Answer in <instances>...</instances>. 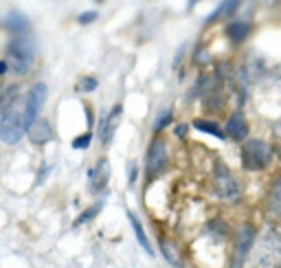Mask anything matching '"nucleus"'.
<instances>
[{"label":"nucleus","mask_w":281,"mask_h":268,"mask_svg":"<svg viewBox=\"0 0 281 268\" xmlns=\"http://www.w3.org/2000/svg\"><path fill=\"white\" fill-rule=\"evenodd\" d=\"M279 134H281V132H279Z\"/></svg>","instance_id":"nucleus-32"},{"label":"nucleus","mask_w":281,"mask_h":268,"mask_svg":"<svg viewBox=\"0 0 281 268\" xmlns=\"http://www.w3.org/2000/svg\"><path fill=\"white\" fill-rule=\"evenodd\" d=\"M257 268H277L281 264V240L277 233H266L255 248Z\"/></svg>","instance_id":"nucleus-6"},{"label":"nucleus","mask_w":281,"mask_h":268,"mask_svg":"<svg viewBox=\"0 0 281 268\" xmlns=\"http://www.w3.org/2000/svg\"><path fill=\"white\" fill-rule=\"evenodd\" d=\"M121 112H123V108H121V106H114V108L110 110L108 119L101 124L99 136H101V143L103 145H110V141H112L114 132H117V128H119V121H121Z\"/></svg>","instance_id":"nucleus-11"},{"label":"nucleus","mask_w":281,"mask_h":268,"mask_svg":"<svg viewBox=\"0 0 281 268\" xmlns=\"http://www.w3.org/2000/svg\"><path fill=\"white\" fill-rule=\"evenodd\" d=\"M97 11H84V14H79V24H90V22H95L97 20Z\"/></svg>","instance_id":"nucleus-24"},{"label":"nucleus","mask_w":281,"mask_h":268,"mask_svg":"<svg viewBox=\"0 0 281 268\" xmlns=\"http://www.w3.org/2000/svg\"><path fill=\"white\" fill-rule=\"evenodd\" d=\"M46 84H35L24 97V126L29 130V126L33 124L35 119H40V110L44 108V102H46Z\"/></svg>","instance_id":"nucleus-7"},{"label":"nucleus","mask_w":281,"mask_h":268,"mask_svg":"<svg viewBox=\"0 0 281 268\" xmlns=\"http://www.w3.org/2000/svg\"><path fill=\"white\" fill-rule=\"evenodd\" d=\"M97 86H99V80H97V77H84V80L77 82L75 88H77L79 92H92Z\"/></svg>","instance_id":"nucleus-20"},{"label":"nucleus","mask_w":281,"mask_h":268,"mask_svg":"<svg viewBox=\"0 0 281 268\" xmlns=\"http://www.w3.org/2000/svg\"><path fill=\"white\" fill-rule=\"evenodd\" d=\"M97 2H101V0H97Z\"/></svg>","instance_id":"nucleus-31"},{"label":"nucleus","mask_w":281,"mask_h":268,"mask_svg":"<svg viewBox=\"0 0 281 268\" xmlns=\"http://www.w3.org/2000/svg\"><path fill=\"white\" fill-rule=\"evenodd\" d=\"M24 97L11 99L9 106L4 108L2 119H0V141L7 145H15L24 136Z\"/></svg>","instance_id":"nucleus-2"},{"label":"nucleus","mask_w":281,"mask_h":268,"mask_svg":"<svg viewBox=\"0 0 281 268\" xmlns=\"http://www.w3.org/2000/svg\"><path fill=\"white\" fill-rule=\"evenodd\" d=\"M196 2H200V0H189V9H191V7H196Z\"/></svg>","instance_id":"nucleus-30"},{"label":"nucleus","mask_w":281,"mask_h":268,"mask_svg":"<svg viewBox=\"0 0 281 268\" xmlns=\"http://www.w3.org/2000/svg\"><path fill=\"white\" fill-rule=\"evenodd\" d=\"M128 220H130V224H132V228H134V236H136V240H139V244L143 246V250L145 253H154V248L150 246V240H147V236H145V231H143V226H141V222H139V218H136L134 214H128Z\"/></svg>","instance_id":"nucleus-16"},{"label":"nucleus","mask_w":281,"mask_h":268,"mask_svg":"<svg viewBox=\"0 0 281 268\" xmlns=\"http://www.w3.org/2000/svg\"><path fill=\"white\" fill-rule=\"evenodd\" d=\"M213 192H216L220 200H227V202H235L242 194L240 182L235 180V176L231 174L229 167L220 163V160L213 165Z\"/></svg>","instance_id":"nucleus-4"},{"label":"nucleus","mask_w":281,"mask_h":268,"mask_svg":"<svg viewBox=\"0 0 281 268\" xmlns=\"http://www.w3.org/2000/svg\"><path fill=\"white\" fill-rule=\"evenodd\" d=\"M161 248H163V255H165V260L169 262L172 266H176V268H180V264H183V260H180V255H178V248H176V244L174 242H161Z\"/></svg>","instance_id":"nucleus-19"},{"label":"nucleus","mask_w":281,"mask_h":268,"mask_svg":"<svg viewBox=\"0 0 281 268\" xmlns=\"http://www.w3.org/2000/svg\"><path fill=\"white\" fill-rule=\"evenodd\" d=\"M9 92H4V94H0V112H4V108L9 106Z\"/></svg>","instance_id":"nucleus-26"},{"label":"nucleus","mask_w":281,"mask_h":268,"mask_svg":"<svg viewBox=\"0 0 281 268\" xmlns=\"http://www.w3.org/2000/svg\"><path fill=\"white\" fill-rule=\"evenodd\" d=\"M224 134H227L229 138H233V141H244V138L249 136V124H246V116L242 110H238V112H233L229 116Z\"/></svg>","instance_id":"nucleus-9"},{"label":"nucleus","mask_w":281,"mask_h":268,"mask_svg":"<svg viewBox=\"0 0 281 268\" xmlns=\"http://www.w3.org/2000/svg\"><path fill=\"white\" fill-rule=\"evenodd\" d=\"M7 70H9V66H7V62L2 60V62H0V75H2V72H7Z\"/></svg>","instance_id":"nucleus-29"},{"label":"nucleus","mask_w":281,"mask_h":268,"mask_svg":"<svg viewBox=\"0 0 281 268\" xmlns=\"http://www.w3.org/2000/svg\"><path fill=\"white\" fill-rule=\"evenodd\" d=\"M169 167V148L163 138H154L147 148L145 156V172H147V180H154L161 174H165Z\"/></svg>","instance_id":"nucleus-5"},{"label":"nucleus","mask_w":281,"mask_h":268,"mask_svg":"<svg viewBox=\"0 0 281 268\" xmlns=\"http://www.w3.org/2000/svg\"><path fill=\"white\" fill-rule=\"evenodd\" d=\"M26 134H29L31 143L44 145V143H48V141L53 138V128H51V124H48L46 119H35V121H33V124L29 126Z\"/></svg>","instance_id":"nucleus-10"},{"label":"nucleus","mask_w":281,"mask_h":268,"mask_svg":"<svg viewBox=\"0 0 281 268\" xmlns=\"http://www.w3.org/2000/svg\"><path fill=\"white\" fill-rule=\"evenodd\" d=\"M255 246V228L251 224H244L238 233V242H235V255H233V268L244 266L246 258H249L251 248Z\"/></svg>","instance_id":"nucleus-8"},{"label":"nucleus","mask_w":281,"mask_h":268,"mask_svg":"<svg viewBox=\"0 0 281 268\" xmlns=\"http://www.w3.org/2000/svg\"><path fill=\"white\" fill-rule=\"evenodd\" d=\"M90 138H92V136H90L88 132L84 134V136H77L75 141H73V148H75V150H86L88 145H90Z\"/></svg>","instance_id":"nucleus-23"},{"label":"nucleus","mask_w":281,"mask_h":268,"mask_svg":"<svg viewBox=\"0 0 281 268\" xmlns=\"http://www.w3.org/2000/svg\"><path fill=\"white\" fill-rule=\"evenodd\" d=\"M227 36H229V40L233 42V44H242L246 40V38L251 36V24L249 22H231V24L227 26Z\"/></svg>","instance_id":"nucleus-15"},{"label":"nucleus","mask_w":281,"mask_h":268,"mask_svg":"<svg viewBox=\"0 0 281 268\" xmlns=\"http://www.w3.org/2000/svg\"><path fill=\"white\" fill-rule=\"evenodd\" d=\"M134 180H136V165L132 163V165H130V174H128V182L132 185V182H134Z\"/></svg>","instance_id":"nucleus-27"},{"label":"nucleus","mask_w":281,"mask_h":268,"mask_svg":"<svg viewBox=\"0 0 281 268\" xmlns=\"http://www.w3.org/2000/svg\"><path fill=\"white\" fill-rule=\"evenodd\" d=\"M176 134H178V136H183V134H187V126L180 124L178 128H176Z\"/></svg>","instance_id":"nucleus-28"},{"label":"nucleus","mask_w":281,"mask_h":268,"mask_svg":"<svg viewBox=\"0 0 281 268\" xmlns=\"http://www.w3.org/2000/svg\"><path fill=\"white\" fill-rule=\"evenodd\" d=\"M108 178H110V163L106 158H99L95 167L90 170V189L92 192H101L108 185Z\"/></svg>","instance_id":"nucleus-12"},{"label":"nucleus","mask_w":281,"mask_h":268,"mask_svg":"<svg viewBox=\"0 0 281 268\" xmlns=\"http://www.w3.org/2000/svg\"><path fill=\"white\" fill-rule=\"evenodd\" d=\"M194 128L196 130H200V132H207V134H211V136H216V138H227V134H224V130L220 128L216 121H207V119H196L194 121Z\"/></svg>","instance_id":"nucleus-18"},{"label":"nucleus","mask_w":281,"mask_h":268,"mask_svg":"<svg viewBox=\"0 0 281 268\" xmlns=\"http://www.w3.org/2000/svg\"><path fill=\"white\" fill-rule=\"evenodd\" d=\"M242 4V0H222L220 2V7L213 11L211 16H209V22H213V20H220V18H224V16H231V14H235L238 11V7Z\"/></svg>","instance_id":"nucleus-17"},{"label":"nucleus","mask_w":281,"mask_h":268,"mask_svg":"<svg viewBox=\"0 0 281 268\" xmlns=\"http://www.w3.org/2000/svg\"><path fill=\"white\" fill-rule=\"evenodd\" d=\"M185 51H187V46H180V51H178V55H176V60H174V68H178V66L183 64V62H180V60H183Z\"/></svg>","instance_id":"nucleus-25"},{"label":"nucleus","mask_w":281,"mask_h":268,"mask_svg":"<svg viewBox=\"0 0 281 268\" xmlns=\"http://www.w3.org/2000/svg\"><path fill=\"white\" fill-rule=\"evenodd\" d=\"M266 209L273 218H279L281 220V178L273 182L271 192H268V198H266Z\"/></svg>","instance_id":"nucleus-13"},{"label":"nucleus","mask_w":281,"mask_h":268,"mask_svg":"<svg viewBox=\"0 0 281 268\" xmlns=\"http://www.w3.org/2000/svg\"><path fill=\"white\" fill-rule=\"evenodd\" d=\"M37 46L35 40L29 33H22V36H13L7 44V66L13 75H26L33 66V60H35Z\"/></svg>","instance_id":"nucleus-1"},{"label":"nucleus","mask_w":281,"mask_h":268,"mask_svg":"<svg viewBox=\"0 0 281 268\" xmlns=\"http://www.w3.org/2000/svg\"><path fill=\"white\" fill-rule=\"evenodd\" d=\"M169 121H172V110H163V112L161 114H158V119H156V124H154V130H156V132H161L163 130V128L165 126H167L169 124Z\"/></svg>","instance_id":"nucleus-21"},{"label":"nucleus","mask_w":281,"mask_h":268,"mask_svg":"<svg viewBox=\"0 0 281 268\" xmlns=\"http://www.w3.org/2000/svg\"><path fill=\"white\" fill-rule=\"evenodd\" d=\"M99 209H101V204L90 206V209H88V211H84V216H79V218H77V222H75V224H84V222H88V220H90V218L95 216V214H99Z\"/></svg>","instance_id":"nucleus-22"},{"label":"nucleus","mask_w":281,"mask_h":268,"mask_svg":"<svg viewBox=\"0 0 281 268\" xmlns=\"http://www.w3.org/2000/svg\"><path fill=\"white\" fill-rule=\"evenodd\" d=\"M7 29L13 33V36H22V33H29V18L20 11H9L7 16Z\"/></svg>","instance_id":"nucleus-14"},{"label":"nucleus","mask_w":281,"mask_h":268,"mask_svg":"<svg viewBox=\"0 0 281 268\" xmlns=\"http://www.w3.org/2000/svg\"><path fill=\"white\" fill-rule=\"evenodd\" d=\"M273 163V148L262 138H249L242 145V165L249 172H262Z\"/></svg>","instance_id":"nucleus-3"}]
</instances>
